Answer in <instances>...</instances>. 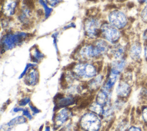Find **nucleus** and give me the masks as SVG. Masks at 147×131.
<instances>
[{
  "mask_svg": "<svg viewBox=\"0 0 147 131\" xmlns=\"http://www.w3.org/2000/svg\"><path fill=\"white\" fill-rule=\"evenodd\" d=\"M80 125L86 131H98L101 126V121L94 113H87L81 118Z\"/></svg>",
  "mask_w": 147,
  "mask_h": 131,
  "instance_id": "f257e3e1",
  "label": "nucleus"
},
{
  "mask_svg": "<svg viewBox=\"0 0 147 131\" xmlns=\"http://www.w3.org/2000/svg\"><path fill=\"white\" fill-rule=\"evenodd\" d=\"M101 33L103 37L110 43H116L120 37V33L118 29L109 24H104L100 28Z\"/></svg>",
  "mask_w": 147,
  "mask_h": 131,
  "instance_id": "f03ea898",
  "label": "nucleus"
},
{
  "mask_svg": "<svg viewBox=\"0 0 147 131\" xmlns=\"http://www.w3.org/2000/svg\"><path fill=\"white\" fill-rule=\"evenodd\" d=\"M109 21L110 24L117 29H122L126 25L127 19L126 16L122 11L114 10L109 15Z\"/></svg>",
  "mask_w": 147,
  "mask_h": 131,
  "instance_id": "7ed1b4c3",
  "label": "nucleus"
},
{
  "mask_svg": "<svg viewBox=\"0 0 147 131\" xmlns=\"http://www.w3.org/2000/svg\"><path fill=\"white\" fill-rule=\"evenodd\" d=\"M74 71L77 75L84 78H91L96 75L95 67L90 63L78 64L75 67Z\"/></svg>",
  "mask_w": 147,
  "mask_h": 131,
  "instance_id": "20e7f679",
  "label": "nucleus"
},
{
  "mask_svg": "<svg viewBox=\"0 0 147 131\" xmlns=\"http://www.w3.org/2000/svg\"><path fill=\"white\" fill-rule=\"evenodd\" d=\"M26 36L25 33L22 32H17L9 34L4 37V39L2 41L4 49L8 50L11 49L20 43L22 38Z\"/></svg>",
  "mask_w": 147,
  "mask_h": 131,
  "instance_id": "39448f33",
  "label": "nucleus"
},
{
  "mask_svg": "<svg viewBox=\"0 0 147 131\" xmlns=\"http://www.w3.org/2000/svg\"><path fill=\"white\" fill-rule=\"evenodd\" d=\"M100 28V22L97 18H88L84 22L85 33L91 38H95L98 36Z\"/></svg>",
  "mask_w": 147,
  "mask_h": 131,
  "instance_id": "423d86ee",
  "label": "nucleus"
},
{
  "mask_svg": "<svg viewBox=\"0 0 147 131\" xmlns=\"http://www.w3.org/2000/svg\"><path fill=\"white\" fill-rule=\"evenodd\" d=\"M102 54V52L95 44L94 45H88L84 46L80 51L81 57L84 59H90L96 57Z\"/></svg>",
  "mask_w": 147,
  "mask_h": 131,
  "instance_id": "0eeeda50",
  "label": "nucleus"
},
{
  "mask_svg": "<svg viewBox=\"0 0 147 131\" xmlns=\"http://www.w3.org/2000/svg\"><path fill=\"white\" fill-rule=\"evenodd\" d=\"M16 0H6L2 6L3 14L7 16H11L14 14L17 6Z\"/></svg>",
  "mask_w": 147,
  "mask_h": 131,
  "instance_id": "6e6552de",
  "label": "nucleus"
},
{
  "mask_svg": "<svg viewBox=\"0 0 147 131\" xmlns=\"http://www.w3.org/2000/svg\"><path fill=\"white\" fill-rule=\"evenodd\" d=\"M26 121L25 118L22 116H18L13 119H12L8 123L4 124L3 126H1V131H9L11 128L17 124H20L25 122Z\"/></svg>",
  "mask_w": 147,
  "mask_h": 131,
  "instance_id": "1a4fd4ad",
  "label": "nucleus"
},
{
  "mask_svg": "<svg viewBox=\"0 0 147 131\" xmlns=\"http://www.w3.org/2000/svg\"><path fill=\"white\" fill-rule=\"evenodd\" d=\"M70 115L69 111L67 109H61L56 115L55 117L56 124L60 126L64 124L69 118Z\"/></svg>",
  "mask_w": 147,
  "mask_h": 131,
  "instance_id": "9d476101",
  "label": "nucleus"
},
{
  "mask_svg": "<svg viewBox=\"0 0 147 131\" xmlns=\"http://www.w3.org/2000/svg\"><path fill=\"white\" fill-rule=\"evenodd\" d=\"M117 93L120 97L127 96L130 91V87L129 85L124 82H121L119 83L117 87Z\"/></svg>",
  "mask_w": 147,
  "mask_h": 131,
  "instance_id": "9b49d317",
  "label": "nucleus"
},
{
  "mask_svg": "<svg viewBox=\"0 0 147 131\" xmlns=\"http://www.w3.org/2000/svg\"><path fill=\"white\" fill-rule=\"evenodd\" d=\"M141 53V45L138 42H136L132 44L130 49V57L134 59L137 60L140 58Z\"/></svg>",
  "mask_w": 147,
  "mask_h": 131,
  "instance_id": "f8f14e48",
  "label": "nucleus"
},
{
  "mask_svg": "<svg viewBox=\"0 0 147 131\" xmlns=\"http://www.w3.org/2000/svg\"><path fill=\"white\" fill-rule=\"evenodd\" d=\"M37 79L38 73L36 70L33 69L27 74V75L25 78V82L29 85L33 86L36 84Z\"/></svg>",
  "mask_w": 147,
  "mask_h": 131,
  "instance_id": "ddd939ff",
  "label": "nucleus"
},
{
  "mask_svg": "<svg viewBox=\"0 0 147 131\" xmlns=\"http://www.w3.org/2000/svg\"><path fill=\"white\" fill-rule=\"evenodd\" d=\"M125 61L124 60H119L114 61L112 64V68L111 70V72L119 75V73L122 71L125 66Z\"/></svg>",
  "mask_w": 147,
  "mask_h": 131,
  "instance_id": "4468645a",
  "label": "nucleus"
},
{
  "mask_svg": "<svg viewBox=\"0 0 147 131\" xmlns=\"http://www.w3.org/2000/svg\"><path fill=\"white\" fill-rule=\"evenodd\" d=\"M123 52H124V49L123 47L119 45L115 46L112 49V53L114 56L117 59H120L122 56Z\"/></svg>",
  "mask_w": 147,
  "mask_h": 131,
  "instance_id": "2eb2a0df",
  "label": "nucleus"
},
{
  "mask_svg": "<svg viewBox=\"0 0 147 131\" xmlns=\"http://www.w3.org/2000/svg\"><path fill=\"white\" fill-rule=\"evenodd\" d=\"M74 102V99L73 98L71 97H67L60 99V101L58 102V105L60 107H62V106L71 105Z\"/></svg>",
  "mask_w": 147,
  "mask_h": 131,
  "instance_id": "dca6fc26",
  "label": "nucleus"
},
{
  "mask_svg": "<svg viewBox=\"0 0 147 131\" xmlns=\"http://www.w3.org/2000/svg\"><path fill=\"white\" fill-rule=\"evenodd\" d=\"M102 79H103V78L102 75L98 76L91 82L90 84V87L92 89L97 88L100 85L102 82Z\"/></svg>",
  "mask_w": 147,
  "mask_h": 131,
  "instance_id": "f3484780",
  "label": "nucleus"
},
{
  "mask_svg": "<svg viewBox=\"0 0 147 131\" xmlns=\"http://www.w3.org/2000/svg\"><path fill=\"white\" fill-rule=\"evenodd\" d=\"M90 109L98 114H102L103 111V106L98 103H94L91 105Z\"/></svg>",
  "mask_w": 147,
  "mask_h": 131,
  "instance_id": "a211bd4d",
  "label": "nucleus"
},
{
  "mask_svg": "<svg viewBox=\"0 0 147 131\" xmlns=\"http://www.w3.org/2000/svg\"><path fill=\"white\" fill-rule=\"evenodd\" d=\"M140 16L144 22H147V4H145L144 7L142 9L140 13Z\"/></svg>",
  "mask_w": 147,
  "mask_h": 131,
  "instance_id": "6ab92c4d",
  "label": "nucleus"
},
{
  "mask_svg": "<svg viewBox=\"0 0 147 131\" xmlns=\"http://www.w3.org/2000/svg\"><path fill=\"white\" fill-rule=\"evenodd\" d=\"M39 1H40V3H41V5H42L43 6V7L45 8L44 9H45L46 16H47V17L49 16V15L50 14V13H51L52 10H51V9H49V8L48 7V6L45 4V2H44L43 0H39Z\"/></svg>",
  "mask_w": 147,
  "mask_h": 131,
  "instance_id": "aec40b11",
  "label": "nucleus"
},
{
  "mask_svg": "<svg viewBox=\"0 0 147 131\" xmlns=\"http://www.w3.org/2000/svg\"><path fill=\"white\" fill-rule=\"evenodd\" d=\"M33 58L36 60V61H38L39 60H40L41 58H42V53L39 52L37 49H35V51H34L33 52Z\"/></svg>",
  "mask_w": 147,
  "mask_h": 131,
  "instance_id": "412c9836",
  "label": "nucleus"
},
{
  "mask_svg": "<svg viewBox=\"0 0 147 131\" xmlns=\"http://www.w3.org/2000/svg\"><path fill=\"white\" fill-rule=\"evenodd\" d=\"M62 0H46L48 3H49L52 6H55L61 2Z\"/></svg>",
  "mask_w": 147,
  "mask_h": 131,
  "instance_id": "4be33fe9",
  "label": "nucleus"
},
{
  "mask_svg": "<svg viewBox=\"0 0 147 131\" xmlns=\"http://www.w3.org/2000/svg\"><path fill=\"white\" fill-rule=\"evenodd\" d=\"M30 102V99L29 98H28V97H26V98H22L19 102V105L20 106H25V105H26L27 103H29Z\"/></svg>",
  "mask_w": 147,
  "mask_h": 131,
  "instance_id": "5701e85b",
  "label": "nucleus"
},
{
  "mask_svg": "<svg viewBox=\"0 0 147 131\" xmlns=\"http://www.w3.org/2000/svg\"><path fill=\"white\" fill-rule=\"evenodd\" d=\"M22 113L24 115H25L27 118H28L29 119H32V115L30 114V113L29 112V111L28 110V109L27 108L24 109L22 110Z\"/></svg>",
  "mask_w": 147,
  "mask_h": 131,
  "instance_id": "b1692460",
  "label": "nucleus"
},
{
  "mask_svg": "<svg viewBox=\"0 0 147 131\" xmlns=\"http://www.w3.org/2000/svg\"><path fill=\"white\" fill-rule=\"evenodd\" d=\"M29 107H30V109L32 110V111H33V113L34 114H37V113H38L40 112V110L37 107H34L33 105L29 104Z\"/></svg>",
  "mask_w": 147,
  "mask_h": 131,
  "instance_id": "393cba45",
  "label": "nucleus"
},
{
  "mask_svg": "<svg viewBox=\"0 0 147 131\" xmlns=\"http://www.w3.org/2000/svg\"><path fill=\"white\" fill-rule=\"evenodd\" d=\"M142 115H143L144 120H145V122H147V107H146V108H145V109L143 110Z\"/></svg>",
  "mask_w": 147,
  "mask_h": 131,
  "instance_id": "a878e982",
  "label": "nucleus"
},
{
  "mask_svg": "<svg viewBox=\"0 0 147 131\" xmlns=\"http://www.w3.org/2000/svg\"><path fill=\"white\" fill-rule=\"evenodd\" d=\"M142 37H143V38H144V40H145L147 41V29H146L144 30V33H143V34H142Z\"/></svg>",
  "mask_w": 147,
  "mask_h": 131,
  "instance_id": "bb28decb",
  "label": "nucleus"
},
{
  "mask_svg": "<svg viewBox=\"0 0 147 131\" xmlns=\"http://www.w3.org/2000/svg\"><path fill=\"white\" fill-rule=\"evenodd\" d=\"M23 109H24L23 108H21V107H15V108H14L13 111L14 112H18L20 111H22Z\"/></svg>",
  "mask_w": 147,
  "mask_h": 131,
  "instance_id": "cd10ccee",
  "label": "nucleus"
},
{
  "mask_svg": "<svg viewBox=\"0 0 147 131\" xmlns=\"http://www.w3.org/2000/svg\"><path fill=\"white\" fill-rule=\"evenodd\" d=\"M128 131H140V129L136 127H131Z\"/></svg>",
  "mask_w": 147,
  "mask_h": 131,
  "instance_id": "c85d7f7f",
  "label": "nucleus"
},
{
  "mask_svg": "<svg viewBox=\"0 0 147 131\" xmlns=\"http://www.w3.org/2000/svg\"><path fill=\"white\" fill-rule=\"evenodd\" d=\"M144 55H145L146 60H147V45H146L145 49H144Z\"/></svg>",
  "mask_w": 147,
  "mask_h": 131,
  "instance_id": "c756f323",
  "label": "nucleus"
},
{
  "mask_svg": "<svg viewBox=\"0 0 147 131\" xmlns=\"http://www.w3.org/2000/svg\"><path fill=\"white\" fill-rule=\"evenodd\" d=\"M140 3H145L147 4V0H138Z\"/></svg>",
  "mask_w": 147,
  "mask_h": 131,
  "instance_id": "7c9ffc66",
  "label": "nucleus"
},
{
  "mask_svg": "<svg viewBox=\"0 0 147 131\" xmlns=\"http://www.w3.org/2000/svg\"><path fill=\"white\" fill-rule=\"evenodd\" d=\"M45 131H50V128L49 126H47L45 128Z\"/></svg>",
  "mask_w": 147,
  "mask_h": 131,
  "instance_id": "2f4dec72",
  "label": "nucleus"
}]
</instances>
